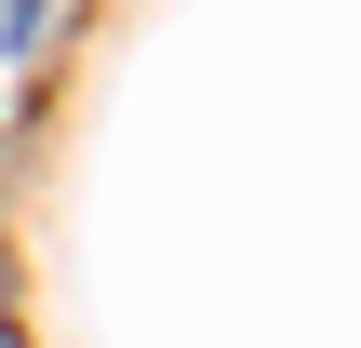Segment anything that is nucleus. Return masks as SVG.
<instances>
[{
	"label": "nucleus",
	"mask_w": 361,
	"mask_h": 348,
	"mask_svg": "<svg viewBox=\"0 0 361 348\" xmlns=\"http://www.w3.org/2000/svg\"><path fill=\"white\" fill-rule=\"evenodd\" d=\"M13 27H40V0H13Z\"/></svg>",
	"instance_id": "obj_1"
}]
</instances>
